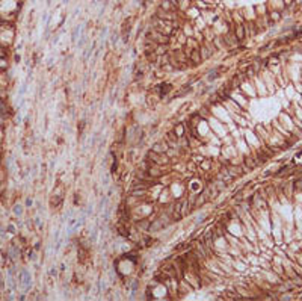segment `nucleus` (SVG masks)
<instances>
[{
    "label": "nucleus",
    "instance_id": "obj_1",
    "mask_svg": "<svg viewBox=\"0 0 302 301\" xmlns=\"http://www.w3.org/2000/svg\"><path fill=\"white\" fill-rule=\"evenodd\" d=\"M147 38H150L151 41H154L156 44H169L171 43V36L169 35H165L159 30H156V29H151L148 33H147Z\"/></svg>",
    "mask_w": 302,
    "mask_h": 301
},
{
    "label": "nucleus",
    "instance_id": "obj_2",
    "mask_svg": "<svg viewBox=\"0 0 302 301\" xmlns=\"http://www.w3.org/2000/svg\"><path fill=\"white\" fill-rule=\"evenodd\" d=\"M145 159H148V161H151L153 164H157V165H166V164H169V158H168V154L166 153H156V151H148L147 153V158Z\"/></svg>",
    "mask_w": 302,
    "mask_h": 301
},
{
    "label": "nucleus",
    "instance_id": "obj_3",
    "mask_svg": "<svg viewBox=\"0 0 302 301\" xmlns=\"http://www.w3.org/2000/svg\"><path fill=\"white\" fill-rule=\"evenodd\" d=\"M156 17H159L162 20H166V21H175L177 20V14H175V12H172V11H163L160 8H157Z\"/></svg>",
    "mask_w": 302,
    "mask_h": 301
},
{
    "label": "nucleus",
    "instance_id": "obj_4",
    "mask_svg": "<svg viewBox=\"0 0 302 301\" xmlns=\"http://www.w3.org/2000/svg\"><path fill=\"white\" fill-rule=\"evenodd\" d=\"M233 33L237 38V41H243L246 36V27L242 23H237V26H234V29H233Z\"/></svg>",
    "mask_w": 302,
    "mask_h": 301
},
{
    "label": "nucleus",
    "instance_id": "obj_5",
    "mask_svg": "<svg viewBox=\"0 0 302 301\" xmlns=\"http://www.w3.org/2000/svg\"><path fill=\"white\" fill-rule=\"evenodd\" d=\"M189 61H192L193 65H198L203 62L201 59V53H200V47H196V48H192L190 50V53H189Z\"/></svg>",
    "mask_w": 302,
    "mask_h": 301
},
{
    "label": "nucleus",
    "instance_id": "obj_6",
    "mask_svg": "<svg viewBox=\"0 0 302 301\" xmlns=\"http://www.w3.org/2000/svg\"><path fill=\"white\" fill-rule=\"evenodd\" d=\"M18 283L23 284L26 289H29V286H30V274L27 271H21L20 277H18Z\"/></svg>",
    "mask_w": 302,
    "mask_h": 301
},
{
    "label": "nucleus",
    "instance_id": "obj_7",
    "mask_svg": "<svg viewBox=\"0 0 302 301\" xmlns=\"http://www.w3.org/2000/svg\"><path fill=\"white\" fill-rule=\"evenodd\" d=\"M243 171H245V169H242L240 166H228V168H227V173L230 174V177H231V179L242 176V173H243Z\"/></svg>",
    "mask_w": 302,
    "mask_h": 301
},
{
    "label": "nucleus",
    "instance_id": "obj_8",
    "mask_svg": "<svg viewBox=\"0 0 302 301\" xmlns=\"http://www.w3.org/2000/svg\"><path fill=\"white\" fill-rule=\"evenodd\" d=\"M224 38V43H225V46L227 47H233V46H236L239 41H237V38L234 36V33H227L225 36H222Z\"/></svg>",
    "mask_w": 302,
    "mask_h": 301
},
{
    "label": "nucleus",
    "instance_id": "obj_9",
    "mask_svg": "<svg viewBox=\"0 0 302 301\" xmlns=\"http://www.w3.org/2000/svg\"><path fill=\"white\" fill-rule=\"evenodd\" d=\"M151 150L156 151V153H166L168 151V145H166V142H156Z\"/></svg>",
    "mask_w": 302,
    "mask_h": 301
},
{
    "label": "nucleus",
    "instance_id": "obj_10",
    "mask_svg": "<svg viewBox=\"0 0 302 301\" xmlns=\"http://www.w3.org/2000/svg\"><path fill=\"white\" fill-rule=\"evenodd\" d=\"M160 9H163V11H175V5L171 2V0H162L160 2V6H159Z\"/></svg>",
    "mask_w": 302,
    "mask_h": 301
},
{
    "label": "nucleus",
    "instance_id": "obj_11",
    "mask_svg": "<svg viewBox=\"0 0 302 301\" xmlns=\"http://www.w3.org/2000/svg\"><path fill=\"white\" fill-rule=\"evenodd\" d=\"M200 53H201V59L203 61H205V59H208L210 56H212L213 53L212 51L208 50V47L205 46V44H203V46H200Z\"/></svg>",
    "mask_w": 302,
    "mask_h": 301
},
{
    "label": "nucleus",
    "instance_id": "obj_12",
    "mask_svg": "<svg viewBox=\"0 0 302 301\" xmlns=\"http://www.w3.org/2000/svg\"><path fill=\"white\" fill-rule=\"evenodd\" d=\"M150 224H151V218H143L142 221H139L138 222V229H142L143 232L145 230H150Z\"/></svg>",
    "mask_w": 302,
    "mask_h": 301
},
{
    "label": "nucleus",
    "instance_id": "obj_13",
    "mask_svg": "<svg viewBox=\"0 0 302 301\" xmlns=\"http://www.w3.org/2000/svg\"><path fill=\"white\" fill-rule=\"evenodd\" d=\"M169 91H171V85H169V83H162V85L159 86V96H160V97H165Z\"/></svg>",
    "mask_w": 302,
    "mask_h": 301
},
{
    "label": "nucleus",
    "instance_id": "obj_14",
    "mask_svg": "<svg viewBox=\"0 0 302 301\" xmlns=\"http://www.w3.org/2000/svg\"><path fill=\"white\" fill-rule=\"evenodd\" d=\"M80 30H82V26H80V24H76L74 29H73V32H71V43H76V41H77V36H79V33H80Z\"/></svg>",
    "mask_w": 302,
    "mask_h": 301
},
{
    "label": "nucleus",
    "instance_id": "obj_15",
    "mask_svg": "<svg viewBox=\"0 0 302 301\" xmlns=\"http://www.w3.org/2000/svg\"><path fill=\"white\" fill-rule=\"evenodd\" d=\"M95 47H97V43H92V46H88L86 47V50H85V55H83V59L85 61H88L89 59V56H91V53L95 50Z\"/></svg>",
    "mask_w": 302,
    "mask_h": 301
},
{
    "label": "nucleus",
    "instance_id": "obj_16",
    "mask_svg": "<svg viewBox=\"0 0 302 301\" xmlns=\"http://www.w3.org/2000/svg\"><path fill=\"white\" fill-rule=\"evenodd\" d=\"M245 165H246L248 169H252V168L257 165V162H255L254 158H249V156H248V158H245Z\"/></svg>",
    "mask_w": 302,
    "mask_h": 301
},
{
    "label": "nucleus",
    "instance_id": "obj_17",
    "mask_svg": "<svg viewBox=\"0 0 302 301\" xmlns=\"http://www.w3.org/2000/svg\"><path fill=\"white\" fill-rule=\"evenodd\" d=\"M174 132H175V135H177L178 138L185 136V126H183V124H178V126L175 127V130H174Z\"/></svg>",
    "mask_w": 302,
    "mask_h": 301
},
{
    "label": "nucleus",
    "instance_id": "obj_18",
    "mask_svg": "<svg viewBox=\"0 0 302 301\" xmlns=\"http://www.w3.org/2000/svg\"><path fill=\"white\" fill-rule=\"evenodd\" d=\"M218 77H219V73H218V68H215L213 71H210V74H208L207 79H208V82H213V80L218 79Z\"/></svg>",
    "mask_w": 302,
    "mask_h": 301
},
{
    "label": "nucleus",
    "instance_id": "obj_19",
    "mask_svg": "<svg viewBox=\"0 0 302 301\" xmlns=\"http://www.w3.org/2000/svg\"><path fill=\"white\" fill-rule=\"evenodd\" d=\"M190 89H192V86H190V85H189V86H185V88H183V89H180L178 93L175 94V97H181V96H185V94H187V93H189Z\"/></svg>",
    "mask_w": 302,
    "mask_h": 301
},
{
    "label": "nucleus",
    "instance_id": "obj_20",
    "mask_svg": "<svg viewBox=\"0 0 302 301\" xmlns=\"http://www.w3.org/2000/svg\"><path fill=\"white\" fill-rule=\"evenodd\" d=\"M183 32L185 33H187V36H193V29L190 27V24H186V26H183Z\"/></svg>",
    "mask_w": 302,
    "mask_h": 301
},
{
    "label": "nucleus",
    "instance_id": "obj_21",
    "mask_svg": "<svg viewBox=\"0 0 302 301\" xmlns=\"http://www.w3.org/2000/svg\"><path fill=\"white\" fill-rule=\"evenodd\" d=\"M97 234H98V229H94V230H92V234H91V239H89L91 244H95V242H97Z\"/></svg>",
    "mask_w": 302,
    "mask_h": 301
},
{
    "label": "nucleus",
    "instance_id": "obj_22",
    "mask_svg": "<svg viewBox=\"0 0 302 301\" xmlns=\"http://www.w3.org/2000/svg\"><path fill=\"white\" fill-rule=\"evenodd\" d=\"M86 40H88V36H86V33L83 32V33H82V36H80V41H79V48H82V47L85 46Z\"/></svg>",
    "mask_w": 302,
    "mask_h": 301
},
{
    "label": "nucleus",
    "instance_id": "obj_23",
    "mask_svg": "<svg viewBox=\"0 0 302 301\" xmlns=\"http://www.w3.org/2000/svg\"><path fill=\"white\" fill-rule=\"evenodd\" d=\"M118 38H120V33H116V32H113V33L110 35V41H112V44H113V46L118 43Z\"/></svg>",
    "mask_w": 302,
    "mask_h": 301
},
{
    "label": "nucleus",
    "instance_id": "obj_24",
    "mask_svg": "<svg viewBox=\"0 0 302 301\" xmlns=\"http://www.w3.org/2000/svg\"><path fill=\"white\" fill-rule=\"evenodd\" d=\"M280 18H281L280 12H270V20H272V21H278Z\"/></svg>",
    "mask_w": 302,
    "mask_h": 301
},
{
    "label": "nucleus",
    "instance_id": "obj_25",
    "mask_svg": "<svg viewBox=\"0 0 302 301\" xmlns=\"http://www.w3.org/2000/svg\"><path fill=\"white\" fill-rule=\"evenodd\" d=\"M239 77H233L231 79V88H239Z\"/></svg>",
    "mask_w": 302,
    "mask_h": 301
},
{
    "label": "nucleus",
    "instance_id": "obj_26",
    "mask_svg": "<svg viewBox=\"0 0 302 301\" xmlns=\"http://www.w3.org/2000/svg\"><path fill=\"white\" fill-rule=\"evenodd\" d=\"M295 189L302 191V180H296V182H295Z\"/></svg>",
    "mask_w": 302,
    "mask_h": 301
},
{
    "label": "nucleus",
    "instance_id": "obj_27",
    "mask_svg": "<svg viewBox=\"0 0 302 301\" xmlns=\"http://www.w3.org/2000/svg\"><path fill=\"white\" fill-rule=\"evenodd\" d=\"M195 5L198 6V8H207V5L203 2V0H195Z\"/></svg>",
    "mask_w": 302,
    "mask_h": 301
},
{
    "label": "nucleus",
    "instance_id": "obj_28",
    "mask_svg": "<svg viewBox=\"0 0 302 301\" xmlns=\"http://www.w3.org/2000/svg\"><path fill=\"white\" fill-rule=\"evenodd\" d=\"M106 35H107V27H103V29H101V33H100V38H101V40H104V38H106Z\"/></svg>",
    "mask_w": 302,
    "mask_h": 301
},
{
    "label": "nucleus",
    "instance_id": "obj_29",
    "mask_svg": "<svg viewBox=\"0 0 302 301\" xmlns=\"http://www.w3.org/2000/svg\"><path fill=\"white\" fill-rule=\"evenodd\" d=\"M85 126H86V123H85V121H80V127H79V133H80V135H83V129H85Z\"/></svg>",
    "mask_w": 302,
    "mask_h": 301
},
{
    "label": "nucleus",
    "instance_id": "obj_30",
    "mask_svg": "<svg viewBox=\"0 0 302 301\" xmlns=\"http://www.w3.org/2000/svg\"><path fill=\"white\" fill-rule=\"evenodd\" d=\"M50 274H51V276H55V277H56V274H58V269H56V268H51Z\"/></svg>",
    "mask_w": 302,
    "mask_h": 301
},
{
    "label": "nucleus",
    "instance_id": "obj_31",
    "mask_svg": "<svg viewBox=\"0 0 302 301\" xmlns=\"http://www.w3.org/2000/svg\"><path fill=\"white\" fill-rule=\"evenodd\" d=\"M98 2H100V0H94V2H92V5H97Z\"/></svg>",
    "mask_w": 302,
    "mask_h": 301
},
{
    "label": "nucleus",
    "instance_id": "obj_32",
    "mask_svg": "<svg viewBox=\"0 0 302 301\" xmlns=\"http://www.w3.org/2000/svg\"><path fill=\"white\" fill-rule=\"evenodd\" d=\"M296 2H298V3H301V2H302V0H296Z\"/></svg>",
    "mask_w": 302,
    "mask_h": 301
}]
</instances>
